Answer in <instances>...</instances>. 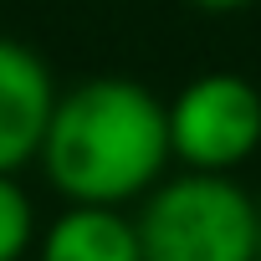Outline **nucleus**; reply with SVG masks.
Here are the masks:
<instances>
[{
    "instance_id": "nucleus-1",
    "label": "nucleus",
    "mask_w": 261,
    "mask_h": 261,
    "mask_svg": "<svg viewBox=\"0 0 261 261\" xmlns=\"http://www.w3.org/2000/svg\"><path fill=\"white\" fill-rule=\"evenodd\" d=\"M36 164L67 205L144 200L169 164L164 102L134 77H87L57 92Z\"/></svg>"
},
{
    "instance_id": "nucleus-2",
    "label": "nucleus",
    "mask_w": 261,
    "mask_h": 261,
    "mask_svg": "<svg viewBox=\"0 0 261 261\" xmlns=\"http://www.w3.org/2000/svg\"><path fill=\"white\" fill-rule=\"evenodd\" d=\"M144 261H256V200L230 174H174L134 215Z\"/></svg>"
},
{
    "instance_id": "nucleus-3",
    "label": "nucleus",
    "mask_w": 261,
    "mask_h": 261,
    "mask_svg": "<svg viewBox=\"0 0 261 261\" xmlns=\"http://www.w3.org/2000/svg\"><path fill=\"white\" fill-rule=\"evenodd\" d=\"M169 159L195 174H230L261 149V87L241 72H200L164 102Z\"/></svg>"
},
{
    "instance_id": "nucleus-4",
    "label": "nucleus",
    "mask_w": 261,
    "mask_h": 261,
    "mask_svg": "<svg viewBox=\"0 0 261 261\" xmlns=\"http://www.w3.org/2000/svg\"><path fill=\"white\" fill-rule=\"evenodd\" d=\"M57 102V77L36 46L0 36V174H21L36 164L46 118Z\"/></svg>"
},
{
    "instance_id": "nucleus-5",
    "label": "nucleus",
    "mask_w": 261,
    "mask_h": 261,
    "mask_svg": "<svg viewBox=\"0 0 261 261\" xmlns=\"http://www.w3.org/2000/svg\"><path fill=\"white\" fill-rule=\"evenodd\" d=\"M36 261H144L123 205H67L36 246Z\"/></svg>"
},
{
    "instance_id": "nucleus-6",
    "label": "nucleus",
    "mask_w": 261,
    "mask_h": 261,
    "mask_svg": "<svg viewBox=\"0 0 261 261\" xmlns=\"http://www.w3.org/2000/svg\"><path fill=\"white\" fill-rule=\"evenodd\" d=\"M36 246V205L16 174H0V261H21Z\"/></svg>"
},
{
    "instance_id": "nucleus-7",
    "label": "nucleus",
    "mask_w": 261,
    "mask_h": 261,
    "mask_svg": "<svg viewBox=\"0 0 261 261\" xmlns=\"http://www.w3.org/2000/svg\"><path fill=\"white\" fill-rule=\"evenodd\" d=\"M190 11H200V16H241V11H251L256 0H185Z\"/></svg>"
},
{
    "instance_id": "nucleus-8",
    "label": "nucleus",
    "mask_w": 261,
    "mask_h": 261,
    "mask_svg": "<svg viewBox=\"0 0 261 261\" xmlns=\"http://www.w3.org/2000/svg\"><path fill=\"white\" fill-rule=\"evenodd\" d=\"M256 261H261V205H256Z\"/></svg>"
}]
</instances>
